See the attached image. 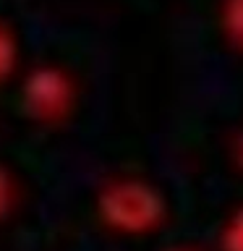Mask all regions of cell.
<instances>
[{
	"instance_id": "cell-1",
	"label": "cell",
	"mask_w": 243,
	"mask_h": 251,
	"mask_svg": "<svg viewBox=\"0 0 243 251\" xmlns=\"http://www.w3.org/2000/svg\"><path fill=\"white\" fill-rule=\"evenodd\" d=\"M97 215L115 233L141 235L152 233L168 215L162 191L146 180L125 178L102 188L97 199Z\"/></svg>"
},
{
	"instance_id": "cell-2",
	"label": "cell",
	"mask_w": 243,
	"mask_h": 251,
	"mask_svg": "<svg viewBox=\"0 0 243 251\" xmlns=\"http://www.w3.org/2000/svg\"><path fill=\"white\" fill-rule=\"evenodd\" d=\"M19 100L29 118L39 123H55L73 110V86L63 71L45 66L26 76Z\"/></svg>"
},
{
	"instance_id": "cell-3",
	"label": "cell",
	"mask_w": 243,
	"mask_h": 251,
	"mask_svg": "<svg viewBox=\"0 0 243 251\" xmlns=\"http://www.w3.org/2000/svg\"><path fill=\"white\" fill-rule=\"evenodd\" d=\"M222 31L227 42L243 50V0H222Z\"/></svg>"
},
{
	"instance_id": "cell-4",
	"label": "cell",
	"mask_w": 243,
	"mask_h": 251,
	"mask_svg": "<svg viewBox=\"0 0 243 251\" xmlns=\"http://www.w3.org/2000/svg\"><path fill=\"white\" fill-rule=\"evenodd\" d=\"M16 60H19V45H16L11 31L0 26V81H5L13 74Z\"/></svg>"
},
{
	"instance_id": "cell-5",
	"label": "cell",
	"mask_w": 243,
	"mask_h": 251,
	"mask_svg": "<svg viewBox=\"0 0 243 251\" xmlns=\"http://www.w3.org/2000/svg\"><path fill=\"white\" fill-rule=\"evenodd\" d=\"M222 249L225 251H243V207L233 212L222 233Z\"/></svg>"
},
{
	"instance_id": "cell-6",
	"label": "cell",
	"mask_w": 243,
	"mask_h": 251,
	"mask_svg": "<svg viewBox=\"0 0 243 251\" xmlns=\"http://www.w3.org/2000/svg\"><path fill=\"white\" fill-rule=\"evenodd\" d=\"M11 204H13V186L8 173L0 168V217H5L11 212Z\"/></svg>"
},
{
	"instance_id": "cell-7",
	"label": "cell",
	"mask_w": 243,
	"mask_h": 251,
	"mask_svg": "<svg viewBox=\"0 0 243 251\" xmlns=\"http://www.w3.org/2000/svg\"><path fill=\"white\" fill-rule=\"evenodd\" d=\"M233 157H235V165H238V170H243V133L238 139H235L233 144Z\"/></svg>"
},
{
	"instance_id": "cell-8",
	"label": "cell",
	"mask_w": 243,
	"mask_h": 251,
	"mask_svg": "<svg viewBox=\"0 0 243 251\" xmlns=\"http://www.w3.org/2000/svg\"><path fill=\"white\" fill-rule=\"evenodd\" d=\"M170 251H194V249H170Z\"/></svg>"
}]
</instances>
